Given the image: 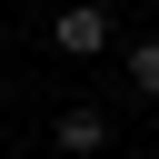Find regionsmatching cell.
<instances>
[{"label": "cell", "instance_id": "obj_1", "mask_svg": "<svg viewBox=\"0 0 159 159\" xmlns=\"http://www.w3.org/2000/svg\"><path fill=\"white\" fill-rule=\"evenodd\" d=\"M50 50H60V60H99V50H109V10H99V0H60V10H50Z\"/></svg>", "mask_w": 159, "mask_h": 159}, {"label": "cell", "instance_id": "obj_2", "mask_svg": "<svg viewBox=\"0 0 159 159\" xmlns=\"http://www.w3.org/2000/svg\"><path fill=\"white\" fill-rule=\"evenodd\" d=\"M99 139H109V119H99V109H60V119H50V149H70V159H89Z\"/></svg>", "mask_w": 159, "mask_h": 159}, {"label": "cell", "instance_id": "obj_3", "mask_svg": "<svg viewBox=\"0 0 159 159\" xmlns=\"http://www.w3.org/2000/svg\"><path fill=\"white\" fill-rule=\"evenodd\" d=\"M129 89H139V99H159V40H139V50H129Z\"/></svg>", "mask_w": 159, "mask_h": 159}]
</instances>
